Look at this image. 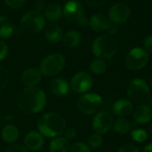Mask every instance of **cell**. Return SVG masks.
Returning <instances> with one entry per match:
<instances>
[{
	"mask_svg": "<svg viewBox=\"0 0 152 152\" xmlns=\"http://www.w3.org/2000/svg\"><path fill=\"white\" fill-rule=\"evenodd\" d=\"M144 50L147 51L148 53H152V35L148 36L145 39H144Z\"/></svg>",
	"mask_w": 152,
	"mask_h": 152,
	"instance_id": "36",
	"label": "cell"
},
{
	"mask_svg": "<svg viewBox=\"0 0 152 152\" xmlns=\"http://www.w3.org/2000/svg\"><path fill=\"white\" fill-rule=\"evenodd\" d=\"M103 143V138L102 136V134H93L89 136L88 138V142H87V144L90 148L92 149H98L100 148Z\"/></svg>",
	"mask_w": 152,
	"mask_h": 152,
	"instance_id": "28",
	"label": "cell"
},
{
	"mask_svg": "<svg viewBox=\"0 0 152 152\" xmlns=\"http://www.w3.org/2000/svg\"><path fill=\"white\" fill-rule=\"evenodd\" d=\"M3 119L4 120H5V121H12L13 119H14V117L13 116H10V115H7V116H4V118H3Z\"/></svg>",
	"mask_w": 152,
	"mask_h": 152,
	"instance_id": "40",
	"label": "cell"
},
{
	"mask_svg": "<svg viewBox=\"0 0 152 152\" xmlns=\"http://www.w3.org/2000/svg\"><path fill=\"white\" fill-rule=\"evenodd\" d=\"M147 105L152 110V95H151V97L149 98V100L147 102Z\"/></svg>",
	"mask_w": 152,
	"mask_h": 152,
	"instance_id": "41",
	"label": "cell"
},
{
	"mask_svg": "<svg viewBox=\"0 0 152 152\" xmlns=\"http://www.w3.org/2000/svg\"><path fill=\"white\" fill-rule=\"evenodd\" d=\"M106 0H85V2L92 7H99L105 3Z\"/></svg>",
	"mask_w": 152,
	"mask_h": 152,
	"instance_id": "38",
	"label": "cell"
},
{
	"mask_svg": "<svg viewBox=\"0 0 152 152\" xmlns=\"http://www.w3.org/2000/svg\"><path fill=\"white\" fill-rule=\"evenodd\" d=\"M66 63L65 57L61 53H52L47 55L40 63L39 70L43 76L54 77L61 72Z\"/></svg>",
	"mask_w": 152,
	"mask_h": 152,
	"instance_id": "6",
	"label": "cell"
},
{
	"mask_svg": "<svg viewBox=\"0 0 152 152\" xmlns=\"http://www.w3.org/2000/svg\"><path fill=\"white\" fill-rule=\"evenodd\" d=\"M9 82V74L6 69L0 66V91L5 88Z\"/></svg>",
	"mask_w": 152,
	"mask_h": 152,
	"instance_id": "30",
	"label": "cell"
},
{
	"mask_svg": "<svg viewBox=\"0 0 152 152\" xmlns=\"http://www.w3.org/2000/svg\"><path fill=\"white\" fill-rule=\"evenodd\" d=\"M42 78V73L39 69L37 68H28L21 75V81L26 86V87L37 86Z\"/></svg>",
	"mask_w": 152,
	"mask_h": 152,
	"instance_id": "17",
	"label": "cell"
},
{
	"mask_svg": "<svg viewBox=\"0 0 152 152\" xmlns=\"http://www.w3.org/2000/svg\"><path fill=\"white\" fill-rule=\"evenodd\" d=\"M142 152H152V142L148 143L142 150Z\"/></svg>",
	"mask_w": 152,
	"mask_h": 152,
	"instance_id": "39",
	"label": "cell"
},
{
	"mask_svg": "<svg viewBox=\"0 0 152 152\" xmlns=\"http://www.w3.org/2000/svg\"><path fill=\"white\" fill-rule=\"evenodd\" d=\"M14 30V26L12 20L6 16H0V38L9 37Z\"/></svg>",
	"mask_w": 152,
	"mask_h": 152,
	"instance_id": "24",
	"label": "cell"
},
{
	"mask_svg": "<svg viewBox=\"0 0 152 152\" xmlns=\"http://www.w3.org/2000/svg\"><path fill=\"white\" fill-rule=\"evenodd\" d=\"M88 25L93 30L96 32L106 31L108 32L107 34H110L111 36L115 35L118 32V28L116 24L112 23L109 18L100 13L93 15L88 20Z\"/></svg>",
	"mask_w": 152,
	"mask_h": 152,
	"instance_id": "12",
	"label": "cell"
},
{
	"mask_svg": "<svg viewBox=\"0 0 152 152\" xmlns=\"http://www.w3.org/2000/svg\"><path fill=\"white\" fill-rule=\"evenodd\" d=\"M113 128L117 134L124 135V134H128L131 131L132 124L126 118H118L114 119Z\"/></svg>",
	"mask_w": 152,
	"mask_h": 152,
	"instance_id": "23",
	"label": "cell"
},
{
	"mask_svg": "<svg viewBox=\"0 0 152 152\" xmlns=\"http://www.w3.org/2000/svg\"><path fill=\"white\" fill-rule=\"evenodd\" d=\"M131 137L132 139L138 143H142L147 141L149 137V134L146 130L142 129V128H137L134 129L131 132Z\"/></svg>",
	"mask_w": 152,
	"mask_h": 152,
	"instance_id": "27",
	"label": "cell"
},
{
	"mask_svg": "<svg viewBox=\"0 0 152 152\" xmlns=\"http://www.w3.org/2000/svg\"><path fill=\"white\" fill-rule=\"evenodd\" d=\"M102 98L96 93L83 94L77 100V110L86 115H94L98 113L102 107Z\"/></svg>",
	"mask_w": 152,
	"mask_h": 152,
	"instance_id": "5",
	"label": "cell"
},
{
	"mask_svg": "<svg viewBox=\"0 0 152 152\" xmlns=\"http://www.w3.org/2000/svg\"><path fill=\"white\" fill-rule=\"evenodd\" d=\"M131 15L130 7L124 3H118L111 6L109 12V19L114 24L126 22Z\"/></svg>",
	"mask_w": 152,
	"mask_h": 152,
	"instance_id": "13",
	"label": "cell"
},
{
	"mask_svg": "<svg viewBox=\"0 0 152 152\" xmlns=\"http://www.w3.org/2000/svg\"><path fill=\"white\" fill-rule=\"evenodd\" d=\"M134 120L136 124L146 125L152 121V110L147 103L139 104L134 108L133 112Z\"/></svg>",
	"mask_w": 152,
	"mask_h": 152,
	"instance_id": "16",
	"label": "cell"
},
{
	"mask_svg": "<svg viewBox=\"0 0 152 152\" xmlns=\"http://www.w3.org/2000/svg\"><path fill=\"white\" fill-rule=\"evenodd\" d=\"M69 142L63 136H57L53 138L49 144L50 152H69Z\"/></svg>",
	"mask_w": 152,
	"mask_h": 152,
	"instance_id": "21",
	"label": "cell"
},
{
	"mask_svg": "<svg viewBox=\"0 0 152 152\" xmlns=\"http://www.w3.org/2000/svg\"><path fill=\"white\" fill-rule=\"evenodd\" d=\"M134 103L127 98H121L117 100L113 106L112 111L118 118H127L134 112Z\"/></svg>",
	"mask_w": 152,
	"mask_h": 152,
	"instance_id": "14",
	"label": "cell"
},
{
	"mask_svg": "<svg viewBox=\"0 0 152 152\" xmlns=\"http://www.w3.org/2000/svg\"><path fill=\"white\" fill-rule=\"evenodd\" d=\"M46 104V94L37 86L24 88L17 97L19 110L26 114L40 112Z\"/></svg>",
	"mask_w": 152,
	"mask_h": 152,
	"instance_id": "1",
	"label": "cell"
},
{
	"mask_svg": "<svg viewBox=\"0 0 152 152\" xmlns=\"http://www.w3.org/2000/svg\"><path fill=\"white\" fill-rule=\"evenodd\" d=\"M50 88L52 93L56 96H65L69 94L70 85L69 82L62 77L53 78L50 83Z\"/></svg>",
	"mask_w": 152,
	"mask_h": 152,
	"instance_id": "18",
	"label": "cell"
},
{
	"mask_svg": "<svg viewBox=\"0 0 152 152\" xmlns=\"http://www.w3.org/2000/svg\"><path fill=\"white\" fill-rule=\"evenodd\" d=\"M63 134H64L63 137L69 142V141H73L74 139H76V137L77 135V132L74 127H69V128L65 129Z\"/></svg>",
	"mask_w": 152,
	"mask_h": 152,
	"instance_id": "32",
	"label": "cell"
},
{
	"mask_svg": "<svg viewBox=\"0 0 152 152\" xmlns=\"http://www.w3.org/2000/svg\"><path fill=\"white\" fill-rule=\"evenodd\" d=\"M94 85L92 76L86 71H80L76 73L70 81V88L76 94L88 93Z\"/></svg>",
	"mask_w": 152,
	"mask_h": 152,
	"instance_id": "11",
	"label": "cell"
},
{
	"mask_svg": "<svg viewBox=\"0 0 152 152\" xmlns=\"http://www.w3.org/2000/svg\"><path fill=\"white\" fill-rule=\"evenodd\" d=\"M34 6H35V11H37L38 12H42L43 11H45L46 4L44 0H37Z\"/></svg>",
	"mask_w": 152,
	"mask_h": 152,
	"instance_id": "37",
	"label": "cell"
},
{
	"mask_svg": "<svg viewBox=\"0 0 152 152\" xmlns=\"http://www.w3.org/2000/svg\"><path fill=\"white\" fill-rule=\"evenodd\" d=\"M45 24V20L43 14L35 10L26 12L20 19L21 28L30 33L40 32L44 28Z\"/></svg>",
	"mask_w": 152,
	"mask_h": 152,
	"instance_id": "9",
	"label": "cell"
},
{
	"mask_svg": "<svg viewBox=\"0 0 152 152\" xmlns=\"http://www.w3.org/2000/svg\"><path fill=\"white\" fill-rule=\"evenodd\" d=\"M90 69L95 75H102L107 70V63L105 60L101 58H96L93 60L90 63Z\"/></svg>",
	"mask_w": 152,
	"mask_h": 152,
	"instance_id": "26",
	"label": "cell"
},
{
	"mask_svg": "<svg viewBox=\"0 0 152 152\" xmlns=\"http://www.w3.org/2000/svg\"><path fill=\"white\" fill-rule=\"evenodd\" d=\"M62 41L69 47H77L81 42V35L77 30H69L63 36Z\"/></svg>",
	"mask_w": 152,
	"mask_h": 152,
	"instance_id": "25",
	"label": "cell"
},
{
	"mask_svg": "<svg viewBox=\"0 0 152 152\" xmlns=\"http://www.w3.org/2000/svg\"><path fill=\"white\" fill-rule=\"evenodd\" d=\"M118 152H141L139 148L137 146H135L134 144L132 143H126L124 145H122Z\"/></svg>",
	"mask_w": 152,
	"mask_h": 152,
	"instance_id": "33",
	"label": "cell"
},
{
	"mask_svg": "<svg viewBox=\"0 0 152 152\" xmlns=\"http://www.w3.org/2000/svg\"><path fill=\"white\" fill-rule=\"evenodd\" d=\"M151 89H152V78H151Z\"/></svg>",
	"mask_w": 152,
	"mask_h": 152,
	"instance_id": "43",
	"label": "cell"
},
{
	"mask_svg": "<svg viewBox=\"0 0 152 152\" xmlns=\"http://www.w3.org/2000/svg\"><path fill=\"white\" fill-rule=\"evenodd\" d=\"M62 12L65 19L72 23L80 26H86L88 24V20L85 16L84 7L78 1L70 0L66 3Z\"/></svg>",
	"mask_w": 152,
	"mask_h": 152,
	"instance_id": "7",
	"label": "cell"
},
{
	"mask_svg": "<svg viewBox=\"0 0 152 152\" xmlns=\"http://www.w3.org/2000/svg\"><path fill=\"white\" fill-rule=\"evenodd\" d=\"M149 135L152 138V121L150 123V126H149Z\"/></svg>",
	"mask_w": 152,
	"mask_h": 152,
	"instance_id": "42",
	"label": "cell"
},
{
	"mask_svg": "<svg viewBox=\"0 0 152 152\" xmlns=\"http://www.w3.org/2000/svg\"><path fill=\"white\" fill-rule=\"evenodd\" d=\"M114 117L113 115L106 110L99 111L95 114L92 121V127L94 133L99 134H107L113 126Z\"/></svg>",
	"mask_w": 152,
	"mask_h": 152,
	"instance_id": "10",
	"label": "cell"
},
{
	"mask_svg": "<svg viewBox=\"0 0 152 152\" xmlns=\"http://www.w3.org/2000/svg\"><path fill=\"white\" fill-rule=\"evenodd\" d=\"M66 129V120L56 112H47L37 121V130L45 137L54 138L61 136Z\"/></svg>",
	"mask_w": 152,
	"mask_h": 152,
	"instance_id": "2",
	"label": "cell"
},
{
	"mask_svg": "<svg viewBox=\"0 0 152 152\" xmlns=\"http://www.w3.org/2000/svg\"><path fill=\"white\" fill-rule=\"evenodd\" d=\"M69 152H92L88 144L83 142H77L70 145Z\"/></svg>",
	"mask_w": 152,
	"mask_h": 152,
	"instance_id": "29",
	"label": "cell"
},
{
	"mask_svg": "<svg viewBox=\"0 0 152 152\" xmlns=\"http://www.w3.org/2000/svg\"><path fill=\"white\" fill-rule=\"evenodd\" d=\"M63 12H62V8L57 4H51L46 5L45 9V18L52 21H57L61 19V17L62 16Z\"/></svg>",
	"mask_w": 152,
	"mask_h": 152,
	"instance_id": "22",
	"label": "cell"
},
{
	"mask_svg": "<svg viewBox=\"0 0 152 152\" xmlns=\"http://www.w3.org/2000/svg\"><path fill=\"white\" fill-rule=\"evenodd\" d=\"M149 53L143 48L134 47L131 49L126 56L125 63L130 70L142 69L149 62Z\"/></svg>",
	"mask_w": 152,
	"mask_h": 152,
	"instance_id": "8",
	"label": "cell"
},
{
	"mask_svg": "<svg viewBox=\"0 0 152 152\" xmlns=\"http://www.w3.org/2000/svg\"><path fill=\"white\" fill-rule=\"evenodd\" d=\"M5 152H29V151L24 145L18 144V143H12L10 146L7 147Z\"/></svg>",
	"mask_w": 152,
	"mask_h": 152,
	"instance_id": "31",
	"label": "cell"
},
{
	"mask_svg": "<svg viewBox=\"0 0 152 152\" xmlns=\"http://www.w3.org/2000/svg\"><path fill=\"white\" fill-rule=\"evenodd\" d=\"M44 137L38 131H30L25 135L24 146L30 151H37L44 147Z\"/></svg>",
	"mask_w": 152,
	"mask_h": 152,
	"instance_id": "15",
	"label": "cell"
},
{
	"mask_svg": "<svg viewBox=\"0 0 152 152\" xmlns=\"http://www.w3.org/2000/svg\"><path fill=\"white\" fill-rule=\"evenodd\" d=\"M118 44L117 39L110 35L105 34L99 36L94 39L92 45V51L97 58L108 60L112 58L118 52Z\"/></svg>",
	"mask_w": 152,
	"mask_h": 152,
	"instance_id": "3",
	"label": "cell"
},
{
	"mask_svg": "<svg viewBox=\"0 0 152 152\" xmlns=\"http://www.w3.org/2000/svg\"><path fill=\"white\" fill-rule=\"evenodd\" d=\"M127 99H129L133 103L143 104L146 103L151 95V88L145 80L142 78L132 79L126 88Z\"/></svg>",
	"mask_w": 152,
	"mask_h": 152,
	"instance_id": "4",
	"label": "cell"
},
{
	"mask_svg": "<svg viewBox=\"0 0 152 152\" xmlns=\"http://www.w3.org/2000/svg\"><path fill=\"white\" fill-rule=\"evenodd\" d=\"M20 136L19 129L13 125H6L1 131V137L7 143H14Z\"/></svg>",
	"mask_w": 152,
	"mask_h": 152,
	"instance_id": "20",
	"label": "cell"
},
{
	"mask_svg": "<svg viewBox=\"0 0 152 152\" xmlns=\"http://www.w3.org/2000/svg\"><path fill=\"white\" fill-rule=\"evenodd\" d=\"M63 31L62 28L57 24H49L45 29V38L52 43H58L63 38Z\"/></svg>",
	"mask_w": 152,
	"mask_h": 152,
	"instance_id": "19",
	"label": "cell"
},
{
	"mask_svg": "<svg viewBox=\"0 0 152 152\" xmlns=\"http://www.w3.org/2000/svg\"><path fill=\"white\" fill-rule=\"evenodd\" d=\"M7 54H8V45L4 41L0 40V61L5 59Z\"/></svg>",
	"mask_w": 152,
	"mask_h": 152,
	"instance_id": "35",
	"label": "cell"
},
{
	"mask_svg": "<svg viewBox=\"0 0 152 152\" xmlns=\"http://www.w3.org/2000/svg\"><path fill=\"white\" fill-rule=\"evenodd\" d=\"M4 3L11 8L18 9L24 5L26 3V0H4Z\"/></svg>",
	"mask_w": 152,
	"mask_h": 152,
	"instance_id": "34",
	"label": "cell"
}]
</instances>
